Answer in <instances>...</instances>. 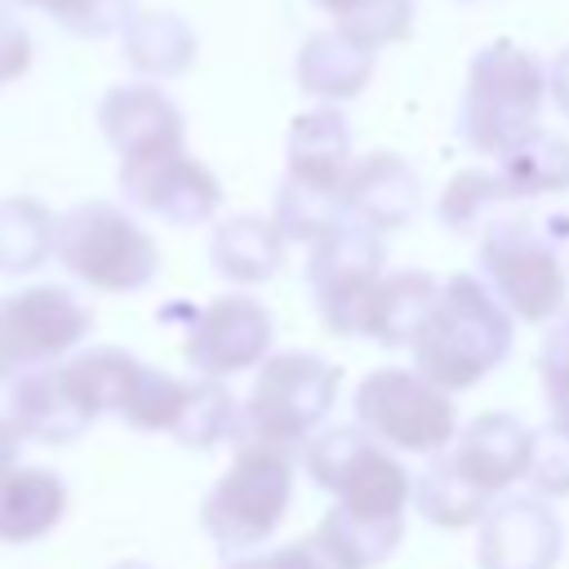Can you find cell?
<instances>
[{"instance_id":"obj_6","label":"cell","mask_w":569,"mask_h":569,"mask_svg":"<svg viewBox=\"0 0 569 569\" xmlns=\"http://www.w3.org/2000/svg\"><path fill=\"white\" fill-rule=\"evenodd\" d=\"M338 369L316 351L262 356V369L240 405V440L302 449L338 400Z\"/></svg>"},{"instance_id":"obj_16","label":"cell","mask_w":569,"mask_h":569,"mask_svg":"<svg viewBox=\"0 0 569 569\" xmlns=\"http://www.w3.org/2000/svg\"><path fill=\"white\" fill-rule=\"evenodd\" d=\"M418 200H422V187H418V173L405 156L369 151V156L351 160L347 182H342V204L365 227L396 231L418 213Z\"/></svg>"},{"instance_id":"obj_2","label":"cell","mask_w":569,"mask_h":569,"mask_svg":"<svg viewBox=\"0 0 569 569\" xmlns=\"http://www.w3.org/2000/svg\"><path fill=\"white\" fill-rule=\"evenodd\" d=\"M547 107V67L516 40H493L467 62V89L458 107V133L480 156L511 151L538 129Z\"/></svg>"},{"instance_id":"obj_4","label":"cell","mask_w":569,"mask_h":569,"mask_svg":"<svg viewBox=\"0 0 569 569\" xmlns=\"http://www.w3.org/2000/svg\"><path fill=\"white\" fill-rule=\"evenodd\" d=\"M53 258L67 267V276L102 293L147 289L160 271L156 240L124 213V204H111V200L71 204L58 218Z\"/></svg>"},{"instance_id":"obj_9","label":"cell","mask_w":569,"mask_h":569,"mask_svg":"<svg viewBox=\"0 0 569 569\" xmlns=\"http://www.w3.org/2000/svg\"><path fill=\"white\" fill-rule=\"evenodd\" d=\"M378 236L382 231H373L347 213L333 231H325L311 244L307 280H311L325 329L338 338H356V333L365 338V311H369V298H373V289L382 280V262H387V249Z\"/></svg>"},{"instance_id":"obj_33","label":"cell","mask_w":569,"mask_h":569,"mask_svg":"<svg viewBox=\"0 0 569 569\" xmlns=\"http://www.w3.org/2000/svg\"><path fill=\"white\" fill-rule=\"evenodd\" d=\"M44 13L71 36L102 40V36H120L138 9L133 0H49Z\"/></svg>"},{"instance_id":"obj_14","label":"cell","mask_w":569,"mask_h":569,"mask_svg":"<svg viewBox=\"0 0 569 569\" xmlns=\"http://www.w3.org/2000/svg\"><path fill=\"white\" fill-rule=\"evenodd\" d=\"M445 453L462 471V480H471L485 498H502L520 480H529L533 431L516 413L485 409L467 427H458V436L445 445Z\"/></svg>"},{"instance_id":"obj_28","label":"cell","mask_w":569,"mask_h":569,"mask_svg":"<svg viewBox=\"0 0 569 569\" xmlns=\"http://www.w3.org/2000/svg\"><path fill=\"white\" fill-rule=\"evenodd\" d=\"M502 204H511V191L498 169H458L436 200V218L453 236H480L498 218L493 209Z\"/></svg>"},{"instance_id":"obj_37","label":"cell","mask_w":569,"mask_h":569,"mask_svg":"<svg viewBox=\"0 0 569 569\" xmlns=\"http://www.w3.org/2000/svg\"><path fill=\"white\" fill-rule=\"evenodd\" d=\"M27 445L22 418H18V400H13V373L0 369V471L18 467V453Z\"/></svg>"},{"instance_id":"obj_11","label":"cell","mask_w":569,"mask_h":569,"mask_svg":"<svg viewBox=\"0 0 569 569\" xmlns=\"http://www.w3.org/2000/svg\"><path fill=\"white\" fill-rule=\"evenodd\" d=\"M116 182L124 191V204H133L169 227H196L222 209V182L187 147L142 156V160H120Z\"/></svg>"},{"instance_id":"obj_34","label":"cell","mask_w":569,"mask_h":569,"mask_svg":"<svg viewBox=\"0 0 569 569\" xmlns=\"http://www.w3.org/2000/svg\"><path fill=\"white\" fill-rule=\"evenodd\" d=\"M538 378L547 396V422L569 436V316L551 325V333L538 347Z\"/></svg>"},{"instance_id":"obj_19","label":"cell","mask_w":569,"mask_h":569,"mask_svg":"<svg viewBox=\"0 0 569 569\" xmlns=\"http://www.w3.org/2000/svg\"><path fill=\"white\" fill-rule=\"evenodd\" d=\"M49 369H53L62 396H67L89 422H98L102 413H116V418H120V409H124V400H129V387H133L142 360H138L133 351H124V347H84V351H76V356H62V360L49 365Z\"/></svg>"},{"instance_id":"obj_13","label":"cell","mask_w":569,"mask_h":569,"mask_svg":"<svg viewBox=\"0 0 569 569\" xmlns=\"http://www.w3.org/2000/svg\"><path fill=\"white\" fill-rule=\"evenodd\" d=\"M565 551V525L547 493L493 498L480 516L476 560L480 569H556Z\"/></svg>"},{"instance_id":"obj_24","label":"cell","mask_w":569,"mask_h":569,"mask_svg":"<svg viewBox=\"0 0 569 569\" xmlns=\"http://www.w3.org/2000/svg\"><path fill=\"white\" fill-rule=\"evenodd\" d=\"M316 547L325 556L329 569H373L382 565L400 538H405V520H382V516H360L333 502V511L316 525Z\"/></svg>"},{"instance_id":"obj_25","label":"cell","mask_w":569,"mask_h":569,"mask_svg":"<svg viewBox=\"0 0 569 569\" xmlns=\"http://www.w3.org/2000/svg\"><path fill=\"white\" fill-rule=\"evenodd\" d=\"M498 173H502L511 200L560 196V191H569V138L538 124L511 151L498 156Z\"/></svg>"},{"instance_id":"obj_20","label":"cell","mask_w":569,"mask_h":569,"mask_svg":"<svg viewBox=\"0 0 569 569\" xmlns=\"http://www.w3.org/2000/svg\"><path fill=\"white\" fill-rule=\"evenodd\" d=\"M284 236L276 227V218L262 213H231L213 227L209 236V262L222 280L231 284H262L280 271L284 262Z\"/></svg>"},{"instance_id":"obj_39","label":"cell","mask_w":569,"mask_h":569,"mask_svg":"<svg viewBox=\"0 0 569 569\" xmlns=\"http://www.w3.org/2000/svg\"><path fill=\"white\" fill-rule=\"evenodd\" d=\"M547 98L556 102L560 116H569V49H560L547 67Z\"/></svg>"},{"instance_id":"obj_22","label":"cell","mask_w":569,"mask_h":569,"mask_svg":"<svg viewBox=\"0 0 569 569\" xmlns=\"http://www.w3.org/2000/svg\"><path fill=\"white\" fill-rule=\"evenodd\" d=\"M120 49H124V62L147 76V80H173L182 71H191L196 62V31L182 13H169V9H151V13H133L129 27L120 31Z\"/></svg>"},{"instance_id":"obj_12","label":"cell","mask_w":569,"mask_h":569,"mask_svg":"<svg viewBox=\"0 0 569 569\" xmlns=\"http://www.w3.org/2000/svg\"><path fill=\"white\" fill-rule=\"evenodd\" d=\"M271 338H276V325L258 298L222 293L191 316L182 356L204 378H231V373L253 369L271 351Z\"/></svg>"},{"instance_id":"obj_10","label":"cell","mask_w":569,"mask_h":569,"mask_svg":"<svg viewBox=\"0 0 569 569\" xmlns=\"http://www.w3.org/2000/svg\"><path fill=\"white\" fill-rule=\"evenodd\" d=\"M93 329V311L62 284H27L0 298V369L31 373L71 356Z\"/></svg>"},{"instance_id":"obj_35","label":"cell","mask_w":569,"mask_h":569,"mask_svg":"<svg viewBox=\"0 0 569 569\" xmlns=\"http://www.w3.org/2000/svg\"><path fill=\"white\" fill-rule=\"evenodd\" d=\"M529 480L547 498H569V436L560 427H551V422L542 431H533Z\"/></svg>"},{"instance_id":"obj_40","label":"cell","mask_w":569,"mask_h":569,"mask_svg":"<svg viewBox=\"0 0 569 569\" xmlns=\"http://www.w3.org/2000/svg\"><path fill=\"white\" fill-rule=\"evenodd\" d=\"M49 0H0V13H22V9H40L44 13Z\"/></svg>"},{"instance_id":"obj_38","label":"cell","mask_w":569,"mask_h":569,"mask_svg":"<svg viewBox=\"0 0 569 569\" xmlns=\"http://www.w3.org/2000/svg\"><path fill=\"white\" fill-rule=\"evenodd\" d=\"M31 67V36L18 22V13H0V84L27 76Z\"/></svg>"},{"instance_id":"obj_42","label":"cell","mask_w":569,"mask_h":569,"mask_svg":"<svg viewBox=\"0 0 569 569\" xmlns=\"http://www.w3.org/2000/svg\"><path fill=\"white\" fill-rule=\"evenodd\" d=\"M116 569H151V565H147V560H120Z\"/></svg>"},{"instance_id":"obj_23","label":"cell","mask_w":569,"mask_h":569,"mask_svg":"<svg viewBox=\"0 0 569 569\" xmlns=\"http://www.w3.org/2000/svg\"><path fill=\"white\" fill-rule=\"evenodd\" d=\"M440 293V280L431 271H387L369 298L365 311V338L382 347H409Z\"/></svg>"},{"instance_id":"obj_8","label":"cell","mask_w":569,"mask_h":569,"mask_svg":"<svg viewBox=\"0 0 569 569\" xmlns=\"http://www.w3.org/2000/svg\"><path fill=\"white\" fill-rule=\"evenodd\" d=\"M356 422L382 445L405 453H440L458 436L453 391L436 387L422 369L382 365L356 387Z\"/></svg>"},{"instance_id":"obj_26","label":"cell","mask_w":569,"mask_h":569,"mask_svg":"<svg viewBox=\"0 0 569 569\" xmlns=\"http://www.w3.org/2000/svg\"><path fill=\"white\" fill-rule=\"evenodd\" d=\"M493 498H485L471 480H462V471L449 462V453H431V462L413 476V507L422 511V520H431L436 529H467L480 525V516L489 511Z\"/></svg>"},{"instance_id":"obj_5","label":"cell","mask_w":569,"mask_h":569,"mask_svg":"<svg viewBox=\"0 0 569 569\" xmlns=\"http://www.w3.org/2000/svg\"><path fill=\"white\" fill-rule=\"evenodd\" d=\"M307 476L338 498V507L382 520H405V507L413 498L409 467L360 422L351 427H325L302 445Z\"/></svg>"},{"instance_id":"obj_7","label":"cell","mask_w":569,"mask_h":569,"mask_svg":"<svg viewBox=\"0 0 569 569\" xmlns=\"http://www.w3.org/2000/svg\"><path fill=\"white\" fill-rule=\"evenodd\" d=\"M476 276L525 325L556 320L560 307H565V293H569L556 240L542 227H533L529 218H516V213H498L480 231Z\"/></svg>"},{"instance_id":"obj_32","label":"cell","mask_w":569,"mask_h":569,"mask_svg":"<svg viewBox=\"0 0 569 569\" xmlns=\"http://www.w3.org/2000/svg\"><path fill=\"white\" fill-rule=\"evenodd\" d=\"M338 27L347 36H356L360 44H369V49L400 44L413 31V0H356L338 18Z\"/></svg>"},{"instance_id":"obj_41","label":"cell","mask_w":569,"mask_h":569,"mask_svg":"<svg viewBox=\"0 0 569 569\" xmlns=\"http://www.w3.org/2000/svg\"><path fill=\"white\" fill-rule=\"evenodd\" d=\"M311 4H316V9H325V13H329V18L338 22V18H342V13H347V9L356 4V0H311Z\"/></svg>"},{"instance_id":"obj_27","label":"cell","mask_w":569,"mask_h":569,"mask_svg":"<svg viewBox=\"0 0 569 569\" xmlns=\"http://www.w3.org/2000/svg\"><path fill=\"white\" fill-rule=\"evenodd\" d=\"M58 218L36 196H4L0 200V271L27 276L53 258Z\"/></svg>"},{"instance_id":"obj_18","label":"cell","mask_w":569,"mask_h":569,"mask_svg":"<svg viewBox=\"0 0 569 569\" xmlns=\"http://www.w3.org/2000/svg\"><path fill=\"white\" fill-rule=\"evenodd\" d=\"M351 129L347 116L338 111V102H320L302 116H293L289 138H284V173L342 191L347 169H351Z\"/></svg>"},{"instance_id":"obj_1","label":"cell","mask_w":569,"mask_h":569,"mask_svg":"<svg viewBox=\"0 0 569 569\" xmlns=\"http://www.w3.org/2000/svg\"><path fill=\"white\" fill-rule=\"evenodd\" d=\"M511 311L502 298L471 271L440 280V293L409 342L413 369H422L445 391H467L489 378L511 351Z\"/></svg>"},{"instance_id":"obj_29","label":"cell","mask_w":569,"mask_h":569,"mask_svg":"<svg viewBox=\"0 0 569 569\" xmlns=\"http://www.w3.org/2000/svg\"><path fill=\"white\" fill-rule=\"evenodd\" d=\"M271 218L289 244H316L325 231H333L347 218V204H342V191H329V187L284 173V182L276 187Z\"/></svg>"},{"instance_id":"obj_30","label":"cell","mask_w":569,"mask_h":569,"mask_svg":"<svg viewBox=\"0 0 569 569\" xmlns=\"http://www.w3.org/2000/svg\"><path fill=\"white\" fill-rule=\"evenodd\" d=\"M182 449H213L227 436H240V405L222 387V378H191L187 382V405L169 431Z\"/></svg>"},{"instance_id":"obj_3","label":"cell","mask_w":569,"mask_h":569,"mask_svg":"<svg viewBox=\"0 0 569 569\" xmlns=\"http://www.w3.org/2000/svg\"><path fill=\"white\" fill-rule=\"evenodd\" d=\"M293 498V449L267 440H240L231 467L218 476L200 507V525L222 556L262 547L284 520Z\"/></svg>"},{"instance_id":"obj_31","label":"cell","mask_w":569,"mask_h":569,"mask_svg":"<svg viewBox=\"0 0 569 569\" xmlns=\"http://www.w3.org/2000/svg\"><path fill=\"white\" fill-rule=\"evenodd\" d=\"M187 382L191 378H173L169 369H156V365H142L133 387H129V400L120 409L124 427L133 431H173L182 405H187Z\"/></svg>"},{"instance_id":"obj_15","label":"cell","mask_w":569,"mask_h":569,"mask_svg":"<svg viewBox=\"0 0 569 569\" xmlns=\"http://www.w3.org/2000/svg\"><path fill=\"white\" fill-rule=\"evenodd\" d=\"M98 129L111 142L120 160H142L182 147V111L156 80H129L102 93L98 102Z\"/></svg>"},{"instance_id":"obj_36","label":"cell","mask_w":569,"mask_h":569,"mask_svg":"<svg viewBox=\"0 0 569 569\" xmlns=\"http://www.w3.org/2000/svg\"><path fill=\"white\" fill-rule=\"evenodd\" d=\"M227 569H329L316 538H302V542H284L276 551H258V556H236Z\"/></svg>"},{"instance_id":"obj_21","label":"cell","mask_w":569,"mask_h":569,"mask_svg":"<svg viewBox=\"0 0 569 569\" xmlns=\"http://www.w3.org/2000/svg\"><path fill=\"white\" fill-rule=\"evenodd\" d=\"M67 511V485L49 467L0 471V542H36Z\"/></svg>"},{"instance_id":"obj_17","label":"cell","mask_w":569,"mask_h":569,"mask_svg":"<svg viewBox=\"0 0 569 569\" xmlns=\"http://www.w3.org/2000/svg\"><path fill=\"white\" fill-rule=\"evenodd\" d=\"M373 53L369 44H360L356 36H347L338 22L325 27V31H311L302 44H298V58H293V80L307 98L316 102H351L369 76H373Z\"/></svg>"}]
</instances>
